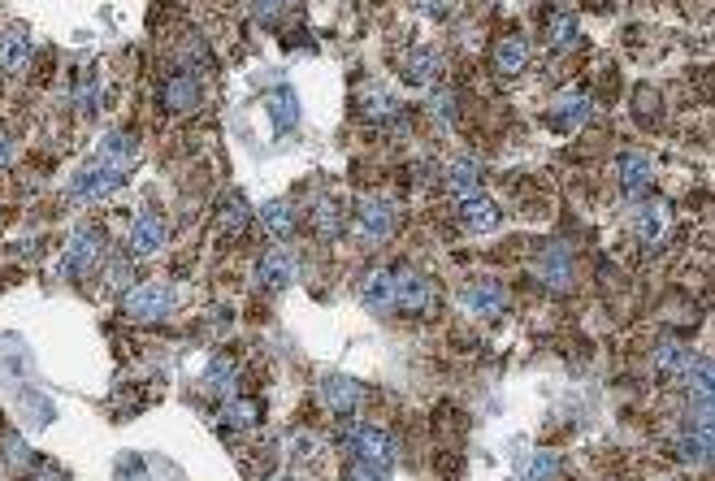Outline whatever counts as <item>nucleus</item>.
<instances>
[{
    "label": "nucleus",
    "mask_w": 715,
    "mask_h": 481,
    "mask_svg": "<svg viewBox=\"0 0 715 481\" xmlns=\"http://www.w3.org/2000/svg\"><path fill=\"white\" fill-rule=\"evenodd\" d=\"M694 347H685L681 338H663L659 343V351H655V369H659V377H668V382H681V377L694 369Z\"/></svg>",
    "instance_id": "obj_11"
},
{
    "label": "nucleus",
    "mask_w": 715,
    "mask_h": 481,
    "mask_svg": "<svg viewBox=\"0 0 715 481\" xmlns=\"http://www.w3.org/2000/svg\"><path fill=\"white\" fill-rule=\"evenodd\" d=\"M499 204H494V200H481V195H468V200L460 204V221H464V226L468 230H473V234H490L494 226H499Z\"/></svg>",
    "instance_id": "obj_17"
},
{
    "label": "nucleus",
    "mask_w": 715,
    "mask_h": 481,
    "mask_svg": "<svg viewBox=\"0 0 715 481\" xmlns=\"http://www.w3.org/2000/svg\"><path fill=\"white\" fill-rule=\"evenodd\" d=\"M434 113L442 117V122H451V113H455V104H451V96H447V91H442V96L434 100Z\"/></svg>",
    "instance_id": "obj_41"
},
{
    "label": "nucleus",
    "mask_w": 715,
    "mask_h": 481,
    "mask_svg": "<svg viewBox=\"0 0 715 481\" xmlns=\"http://www.w3.org/2000/svg\"><path fill=\"white\" fill-rule=\"evenodd\" d=\"M31 61V35L22 26H5L0 31V74H22Z\"/></svg>",
    "instance_id": "obj_12"
},
{
    "label": "nucleus",
    "mask_w": 715,
    "mask_h": 481,
    "mask_svg": "<svg viewBox=\"0 0 715 481\" xmlns=\"http://www.w3.org/2000/svg\"><path fill=\"white\" fill-rule=\"evenodd\" d=\"M494 65H499V74H520L529 65V39L525 35L499 39V48H494Z\"/></svg>",
    "instance_id": "obj_19"
},
{
    "label": "nucleus",
    "mask_w": 715,
    "mask_h": 481,
    "mask_svg": "<svg viewBox=\"0 0 715 481\" xmlns=\"http://www.w3.org/2000/svg\"><path fill=\"white\" fill-rule=\"evenodd\" d=\"M273 481H295V477H273Z\"/></svg>",
    "instance_id": "obj_44"
},
{
    "label": "nucleus",
    "mask_w": 715,
    "mask_h": 481,
    "mask_svg": "<svg viewBox=\"0 0 715 481\" xmlns=\"http://www.w3.org/2000/svg\"><path fill=\"white\" fill-rule=\"evenodd\" d=\"M247 221H252V208H247V200L239 191L234 195H226V204H221V217H217V226L226 230V234H239V230H247Z\"/></svg>",
    "instance_id": "obj_27"
},
{
    "label": "nucleus",
    "mask_w": 715,
    "mask_h": 481,
    "mask_svg": "<svg viewBox=\"0 0 715 481\" xmlns=\"http://www.w3.org/2000/svg\"><path fill=\"white\" fill-rule=\"evenodd\" d=\"M130 178V169L122 165H109V161H91L87 169H78L74 182H70V195L74 200H104V195L122 191Z\"/></svg>",
    "instance_id": "obj_2"
},
{
    "label": "nucleus",
    "mask_w": 715,
    "mask_h": 481,
    "mask_svg": "<svg viewBox=\"0 0 715 481\" xmlns=\"http://www.w3.org/2000/svg\"><path fill=\"white\" fill-rule=\"evenodd\" d=\"M74 100H78V109H83V117H91L100 109V87H96V74H87L83 83L74 87Z\"/></svg>",
    "instance_id": "obj_33"
},
{
    "label": "nucleus",
    "mask_w": 715,
    "mask_h": 481,
    "mask_svg": "<svg viewBox=\"0 0 715 481\" xmlns=\"http://www.w3.org/2000/svg\"><path fill=\"white\" fill-rule=\"evenodd\" d=\"M104 260V230L100 226H83L74 230L70 247H65V260H61V278H83V273H91Z\"/></svg>",
    "instance_id": "obj_3"
},
{
    "label": "nucleus",
    "mask_w": 715,
    "mask_h": 481,
    "mask_svg": "<svg viewBox=\"0 0 715 481\" xmlns=\"http://www.w3.org/2000/svg\"><path fill=\"white\" fill-rule=\"evenodd\" d=\"M260 221H265V230L273 234V239H282V234L295 230V208L286 200H269L265 208H260Z\"/></svg>",
    "instance_id": "obj_26"
},
{
    "label": "nucleus",
    "mask_w": 715,
    "mask_h": 481,
    "mask_svg": "<svg viewBox=\"0 0 715 481\" xmlns=\"http://www.w3.org/2000/svg\"><path fill=\"white\" fill-rule=\"evenodd\" d=\"M620 187L629 200H646L655 191V161L646 152H624L620 156Z\"/></svg>",
    "instance_id": "obj_8"
},
{
    "label": "nucleus",
    "mask_w": 715,
    "mask_h": 481,
    "mask_svg": "<svg viewBox=\"0 0 715 481\" xmlns=\"http://www.w3.org/2000/svg\"><path fill=\"white\" fill-rule=\"evenodd\" d=\"M5 447H9V460H13V464H22V460H26V447H22V442H18V438H9V442H5Z\"/></svg>",
    "instance_id": "obj_42"
},
{
    "label": "nucleus",
    "mask_w": 715,
    "mask_h": 481,
    "mask_svg": "<svg viewBox=\"0 0 715 481\" xmlns=\"http://www.w3.org/2000/svg\"><path fill=\"white\" fill-rule=\"evenodd\" d=\"M161 104L169 113H178V117H191L195 109L204 104V87H200V78L187 74V70H174L161 83Z\"/></svg>",
    "instance_id": "obj_7"
},
{
    "label": "nucleus",
    "mask_w": 715,
    "mask_h": 481,
    "mask_svg": "<svg viewBox=\"0 0 715 481\" xmlns=\"http://www.w3.org/2000/svg\"><path fill=\"white\" fill-rule=\"evenodd\" d=\"M122 312L130 321H161L174 312V286L165 282H135L122 295Z\"/></svg>",
    "instance_id": "obj_1"
},
{
    "label": "nucleus",
    "mask_w": 715,
    "mask_h": 481,
    "mask_svg": "<svg viewBox=\"0 0 715 481\" xmlns=\"http://www.w3.org/2000/svg\"><path fill=\"white\" fill-rule=\"evenodd\" d=\"M447 187L460 195V200L477 195V187H481V165H477V161H451V165H447Z\"/></svg>",
    "instance_id": "obj_23"
},
{
    "label": "nucleus",
    "mask_w": 715,
    "mask_h": 481,
    "mask_svg": "<svg viewBox=\"0 0 715 481\" xmlns=\"http://www.w3.org/2000/svg\"><path fill=\"white\" fill-rule=\"evenodd\" d=\"M594 117V100L581 96V91H568V96L555 100V113H551V126L555 130H577Z\"/></svg>",
    "instance_id": "obj_14"
},
{
    "label": "nucleus",
    "mask_w": 715,
    "mask_h": 481,
    "mask_svg": "<svg viewBox=\"0 0 715 481\" xmlns=\"http://www.w3.org/2000/svg\"><path fill=\"white\" fill-rule=\"evenodd\" d=\"M538 278H542L546 286H559V291H568V282H572V260H568V252H564L559 243H551V247L542 252Z\"/></svg>",
    "instance_id": "obj_18"
},
{
    "label": "nucleus",
    "mask_w": 715,
    "mask_h": 481,
    "mask_svg": "<svg viewBox=\"0 0 715 481\" xmlns=\"http://www.w3.org/2000/svg\"><path fill=\"white\" fill-rule=\"evenodd\" d=\"M104 273H109V286H117L122 295L135 286V282H130V260H109V269H104Z\"/></svg>",
    "instance_id": "obj_35"
},
{
    "label": "nucleus",
    "mask_w": 715,
    "mask_h": 481,
    "mask_svg": "<svg viewBox=\"0 0 715 481\" xmlns=\"http://www.w3.org/2000/svg\"><path fill=\"white\" fill-rule=\"evenodd\" d=\"M13 165V135L5 126H0V174H5V169Z\"/></svg>",
    "instance_id": "obj_38"
},
{
    "label": "nucleus",
    "mask_w": 715,
    "mask_h": 481,
    "mask_svg": "<svg viewBox=\"0 0 715 481\" xmlns=\"http://www.w3.org/2000/svg\"><path fill=\"white\" fill-rule=\"evenodd\" d=\"M416 9H421L425 18H442V13H447L451 5H447V0H416Z\"/></svg>",
    "instance_id": "obj_40"
},
{
    "label": "nucleus",
    "mask_w": 715,
    "mask_h": 481,
    "mask_svg": "<svg viewBox=\"0 0 715 481\" xmlns=\"http://www.w3.org/2000/svg\"><path fill=\"white\" fill-rule=\"evenodd\" d=\"M464 304L477 312V317H499L503 304H507V291L499 282H490V278H477L473 286L464 291Z\"/></svg>",
    "instance_id": "obj_15"
},
{
    "label": "nucleus",
    "mask_w": 715,
    "mask_h": 481,
    "mask_svg": "<svg viewBox=\"0 0 715 481\" xmlns=\"http://www.w3.org/2000/svg\"><path fill=\"white\" fill-rule=\"evenodd\" d=\"M312 226H317L325 239H338V230H343V221H338V208L325 200V204H317V213H312Z\"/></svg>",
    "instance_id": "obj_34"
},
{
    "label": "nucleus",
    "mask_w": 715,
    "mask_h": 481,
    "mask_svg": "<svg viewBox=\"0 0 715 481\" xmlns=\"http://www.w3.org/2000/svg\"><path fill=\"white\" fill-rule=\"evenodd\" d=\"M269 113H273V126L278 130H291L299 122V100L291 87H273L269 91Z\"/></svg>",
    "instance_id": "obj_24"
},
{
    "label": "nucleus",
    "mask_w": 715,
    "mask_h": 481,
    "mask_svg": "<svg viewBox=\"0 0 715 481\" xmlns=\"http://www.w3.org/2000/svg\"><path fill=\"white\" fill-rule=\"evenodd\" d=\"M321 403H325V408H330L334 416H343V421H347V416L360 408V386L351 382V377H343V373H330V377L321 382Z\"/></svg>",
    "instance_id": "obj_10"
},
{
    "label": "nucleus",
    "mask_w": 715,
    "mask_h": 481,
    "mask_svg": "<svg viewBox=\"0 0 715 481\" xmlns=\"http://www.w3.org/2000/svg\"><path fill=\"white\" fill-rule=\"evenodd\" d=\"M546 44L555 52H568L577 44V18H572V13H555V18L546 22Z\"/></svg>",
    "instance_id": "obj_30"
},
{
    "label": "nucleus",
    "mask_w": 715,
    "mask_h": 481,
    "mask_svg": "<svg viewBox=\"0 0 715 481\" xmlns=\"http://www.w3.org/2000/svg\"><path fill=\"white\" fill-rule=\"evenodd\" d=\"M360 113L369 117V122H390V117H399V100L390 96V91H382V87H369L364 91Z\"/></svg>",
    "instance_id": "obj_25"
},
{
    "label": "nucleus",
    "mask_w": 715,
    "mask_h": 481,
    "mask_svg": "<svg viewBox=\"0 0 715 481\" xmlns=\"http://www.w3.org/2000/svg\"><path fill=\"white\" fill-rule=\"evenodd\" d=\"M234 382H239V364H234L230 356H217L213 364H208V373H204V386H208V395H217V399H226Z\"/></svg>",
    "instance_id": "obj_22"
},
{
    "label": "nucleus",
    "mask_w": 715,
    "mask_h": 481,
    "mask_svg": "<svg viewBox=\"0 0 715 481\" xmlns=\"http://www.w3.org/2000/svg\"><path fill=\"white\" fill-rule=\"evenodd\" d=\"M676 451H681V460H685V464H698V468H702V464H711V429H689Z\"/></svg>",
    "instance_id": "obj_29"
},
{
    "label": "nucleus",
    "mask_w": 715,
    "mask_h": 481,
    "mask_svg": "<svg viewBox=\"0 0 715 481\" xmlns=\"http://www.w3.org/2000/svg\"><path fill=\"white\" fill-rule=\"evenodd\" d=\"M165 243V221L156 213H139L130 226V256H156Z\"/></svg>",
    "instance_id": "obj_13"
},
{
    "label": "nucleus",
    "mask_w": 715,
    "mask_h": 481,
    "mask_svg": "<svg viewBox=\"0 0 715 481\" xmlns=\"http://www.w3.org/2000/svg\"><path fill=\"white\" fill-rule=\"evenodd\" d=\"M351 234L364 243V247H377L395 234V204L390 200H364L356 208V221H351Z\"/></svg>",
    "instance_id": "obj_5"
},
{
    "label": "nucleus",
    "mask_w": 715,
    "mask_h": 481,
    "mask_svg": "<svg viewBox=\"0 0 715 481\" xmlns=\"http://www.w3.org/2000/svg\"><path fill=\"white\" fill-rule=\"evenodd\" d=\"M291 5H295V0H260V5H256V13H260V18H265V22H273V18H278V13H286Z\"/></svg>",
    "instance_id": "obj_37"
},
{
    "label": "nucleus",
    "mask_w": 715,
    "mask_h": 481,
    "mask_svg": "<svg viewBox=\"0 0 715 481\" xmlns=\"http://www.w3.org/2000/svg\"><path fill=\"white\" fill-rule=\"evenodd\" d=\"M382 473H377V468H369L364 460H351L347 468H343V481H377Z\"/></svg>",
    "instance_id": "obj_36"
},
{
    "label": "nucleus",
    "mask_w": 715,
    "mask_h": 481,
    "mask_svg": "<svg viewBox=\"0 0 715 481\" xmlns=\"http://www.w3.org/2000/svg\"><path fill=\"white\" fill-rule=\"evenodd\" d=\"M256 278L265 291H286V286L295 282V256L286 252V247H269L256 265Z\"/></svg>",
    "instance_id": "obj_9"
},
{
    "label": "nucleus",
    "mask_w": 715,
    "mask_h": 481,
    "mask_svg": "<svg viewBox=\"0 0 715 481\" xmlns=\"http://www.w3.org/2000/svg\"><path fill=\"white\" fill-rule=\"evenodd\" d=\"M395 308L403 317H425L434 308V282L421 269H395Z\"/></svg>",
    "instance_id": "obj_6"
},
{
    "label": "nucleus",
    "mask_w": 715,
    "mask_h": 481,
    "mask_svg": "<svg viewBox=\"0 0 715 481\" xmlns=\"http://www.w3.org/2000/svg\"><path fill=\"white\" fill-rule=\"evenodd\" d=\"M35 481H70L65 473H57V468H39V477Z\"/></svg>",
    "instance_id": "obj_43"
},
{
    "label": "nucleus",
    "mask_w": 715,
    "mask_h": 481,
    "mask_svg": "<svg viewBox=\"0 0 715 481\" xmlns=\"http://www.w3.org/2000/svg\"><path fill=\"white\" fill-rule=\"evenodd\" d=\"M360 299L369 304L373 312H390L395 308V269H373L360 286Z\"/></svg>",
    "instance_id": "obj_16"
},
{
    "label": "nucleus",
    "mask_w": 715,
    "mask_h": 481,
    "mask_svg": "<svg viewBox=\"0 0 715 481\" xmlns=\"http://www.w3.org/2000/svg\"><path fill=\"white\" fill-rule=\"evenodd\" d=\"M96 161H109V165H122V169H130V161H135V139L117 130V135H109V139L100 143Z\"/></svg>",
    "instance_id": "obj_28"
},
{
    "label": "nucleus",
    "mask_w": 715,
    "mask_h": 481,
    "mask_svg": "<svg viewBox=\"0 0 715 481\" xmlns=\"http://www.w3.org/2000/svg\"><path fill=\"white\" fill-rule=\"evenodd\" d=\"M312 455H321V442H312V438H299V442H295V460H299V464H308Z\"/></svg>",
    "instance_id": "obj_39"
},
{
    "label": "nucleus",
    "mask_w": 715,
    "mask_h": 481,
    "mask_svg": "<svg viewBox=\"0 0 715 481\" xmlns=\"http://www.w3.org/2000/svg\"><path fill=\"white\" fill-rule=\"evenodd\" d=\"M663 226H668V208H663V204H646V208H642V221H637V230H642V239H650V243H655L659 234H663Z\"/></svg>",
    "instance_id": "obj_31"
},
{
    "label": "nucleus",
    "mask_w": 715,
    "mask_h": 481,
    "mask_svg": "<svg viewBox=\"0 0 715 481\" xmlns=\"http://www.w3.org/2000/svg\"><path fill=\"white\" fill-rule=\"evenodd\" d=\"M434 74H438V57H434V52H429V48L408 52V61H403V83L429 87V83H434Z\"/></svg>",
    "instance_id": "obj_21"
},
{
    "label": "nucleus",
    "mask_w": 715,
    "mask_h": 481,
    "mask_svg": "<svg viewBox=\"0 0 715 481\" xmlns=\"http://www.w3.org/2000/svg\"><path fill=\"white\" fill-rule=\"evenodd\" d=\"M559 473V455L555 451H538L529 460V468H525V481H551Z\"/></svg>",
    "instance_id": "obj_32"
},
{
    "label": "nucleus",
    "mask_w": 715,
    "mask_h": 481,
    "mask_svg": "<svg viewBox=\"0 0 715 481\" xmlns=\"http://www.w3.org/2000/svg\"><path fill=\"white\" fill-rule=\"evenodd\" d=\"M347 442H351V451H356V460L377 468V473L395 464V438H390L382 425H351Z\"/></svg>",
    "instance_id": "obj_4"
},
{
    "label": "nucleus",
    "mask_w": 715,
    "mask_h": 481,
    "mask_svg": "<svg viewBox=\"0 0 715 481\" xmlns=\"http://www.w3.org/2000/svg\"><path fill=\"white\" fill-rule=\"evenodd\" d=\"M256 421H260V403L256 399H230L226 408H221V425L234 429V434L256 429Z\"/></svg>",
    "instance_id": "obj_20"
}]
</instances>
